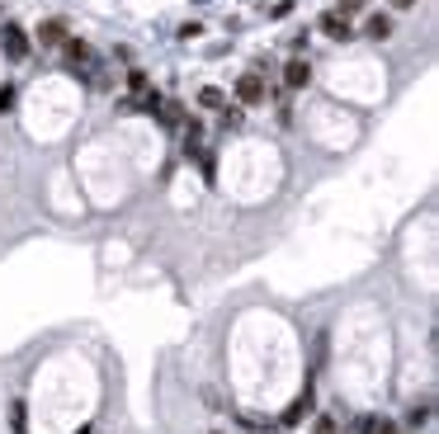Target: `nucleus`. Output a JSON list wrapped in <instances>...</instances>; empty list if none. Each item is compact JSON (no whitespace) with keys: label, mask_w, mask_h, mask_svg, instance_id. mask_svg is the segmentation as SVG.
I'll return each mask as SVG.
<instances>
[{"label":"nucleus","mask_w":439,"mask_h":434,"mask_svg":"<svg viewBox=\"0 0 439 434\" xmlns=\"http://www.w3.org/2000/svg\"><path fill=\"white\" fill-rule=\"evenodd\" d=\"M232 104H241V108H260V104H269V80L260 76V71H241V76H236V85H232Z\"/></svg>","instance_id":"f257e3e1"},{"label":"nucleus","mask_w":439,"mask_h":434,"mask_svg":"<svg viewBox=\"0 0 439 434\" xmlns=\"http://www.w3.org/2000/svg\"><path fill=\"white\" fill-rule=\"evenodd\" d=\"M29 52H33L29 29L15 24V19H5V24H0V57H5V62H29Z\"/></svg>","instance_id":"f03ea898"},{"label":"nucleus","mask_w":439,"mask_h":434,"mask_svg":"<svg viewBox=\"0 0 439 434\" xmlns=\"http://www.w3.org/2000/svg\"><path fill=\"white\" fill-rule=\"evenodd\" d=\"M57 52H62V62H66V71H71V76L90 80V66H94V47L85 43V38H76V33H71V38H66V43L57 47Z\"/></svg>","instance_id":"7ed1b4c3"},{"label":"nucleus","mask_w":439,"mask_h":434,"mask_svg":"<svg viewBox=\"0 0 439 434\" xmlns=\"http://www.w3.org/2000/svg\"><path fill=\"white\" fill-rule=\"evenodd\" d=\"M29 38L43 47V52H57V47L71 38V24H66L62 15H52V19H43V24H38V33H29Z\"/></svg>","instance_id":"20e7f679"},{"label":"nucleus","mask_w":439,"mask_h":434,"mask_svg":"<svg viewBox=\"0 0 439 434\" xmlns=\"http://www.w3.org/2000/svg\"><path fill=\"white\" fill-rule=\"evenodd\" d=\"M279 76H283V94H298V90L312 85V62H307V57H288Z\"/></svg>","instance_id":"39448f33"},{"label":"nucleus","mask_w":439,"mask_h":434,"mask_svg":"<svg viewBox=\"0 0 439 434\" xmlns=\"http://www.w3.org/2000/svg\"><path fill=\"white\" fill-rule=\"evenodd\" d=\"M316 33H321V38H330V43H350V38H354V24H350V19H340L335 10H321V15H316Z\"/></svg>","instance_id":"423d86ee"},{"label":"nucleus","mask_w":439,"mask_h":434,"mask_svg":"<svg viewBox=\"0 0 439 434\" xmlns=\"http://www.w3.org/2000/svg\"><path fill=\"white\" fill-rule=\"evenodd\" d=\"M392 15H388V10H364V38H369V43H388V38H392Z\"/></svg>","instance_id":"0eeeda50"},{"label":"nucleus","mask_w":439,"mask_h":434,"mask_svg":"<svg viewBox=\"0 0 439 434\" xmlns=\"http://www.w3.org/2000/svg\"><path fill=\"white\" fill-rule=\"evenodd\" d=\"M312 411H316V397H312V392H302V397H293V402L283 406L279 425H283V430H293V425H302V420L312 416Z\"/></svg>","instance_id":"6e6552de"},{"label":"nucleus","mask_w":439,"mask_h":434,"mask_svg":"<svg viewBox=\"0 0 439 434\" xmlns=\"http://www.w3.org/2000/svg\"><path fill=\"white\" fill-rule=\"evenodd\" d=\"M241 123H246V108H241V104H222L218 108V128H222V132H236Z\"/></svg>","instance_id":"1a4fd4ad"},{"label":"nucleus","mask_w":439,"mask_h":434,"mask_svg":"<svg viewBox=\"0 0 439 434\" xmlns=\"http://www.w3.org/2000/svg\"><path fill=\"white\" fill-rule=\"evenodd\" d=\"M222 104H227V90H222V85H204V90H199V108H208V113H218Z\"/></svg>","instance_id":"9d476101"},{"label":"nucleus","mask_w":439,"mask_h":434,"mask_svg":"<svg viewBox=\"0 0 439 434\" xmlns=\"http://www.w3.org/2000/svg\"><path fill=\"white\" fill-rule=\"evenodd\" d=\"M425 425H430V402H421V406H411V411H407V434L411 430H425Z\"/></svg>","instance_id":"9b49d317"},{"label":"nucleus","mask_w":439,"mask_h":434,"mask_svg":"<svg viewBox=\"0 0 439 434\" xmlns=\"http://www.w3.org/2000/svg\"><path fill=\"white\" fill-rule=\"evenodd\" d=\"M330 10H335L340 19H354V15H364V10H369V0H335Z\"/></svg>","instance_id":"f8f14e48"},{"label":"nucleus","mask_w":439,"mask_h":434,"mask_svg":"<svg viewBox=\"0 0 439 434\" xmlns=\"http://www.w3.org/2000/svg\"><path fill=\"white\" fill-rule=\"evenodd\" d=\"M128 90H132V99L152 90V80H147V71H142V66H132V71H128Z\"/></svg>","instance_id":"ddd939ff"},{"label":"nucleus","mask_w":439,"mask_h":434,"mask_svg":"<svg viewBox=\"0 0 439 434\" xmlns=\"http://www.w3.org/2000/svg\"><path fill=\"white\" fill-rule=\"evenodd\" d=\"M10 425H15V434H29V411H24V402H10Z\"/></svg>","instance_id":"4468645a"},{"label":"nucleus","mask_w":439,"mask_h":434,"mask_svg":"<svg viewBox=\"0 0 439 434\" xmlns=\"http://www.w3.org/2000/svg\"><path fill=\"white\" fill-rule=\"evenodd\" d=\"M15 99H19V85H15V80H0V113H10Z\"/></svg>","instance_id":"2eb2a0df"},{"label":"nucleus","mask_w":439,"mask_h":434,"mask_svg":"<svg viewBox=\"0 0 439 434\" xmlns=\"http://www.w3.org/2000/svg\"><path fill=\"white\" fill-rule=\"evenodd\" d=\"M312 434H340V420H335V416H316L312 420Z\"/></svg>","instance_id":"dca6fc26"},{"label":"nucleus","mask_w":439,"mask_h":434,"mask_svg":"<svg viewBox=\"0 0 439 434\" xmlns=\"http://www.w3.org/2000/svg\"><path fill=\"white\" fill-rule=\"evenodd\" d=\"M307 43H312V33H307V29H298L293 38H288V52H293V57H302V52H307Z\"/></svg>","instance_id":"f3484780"},{"label":"nucleus","mask_w":439,"mask_h":434,"mask_svg":"<svg viewBox=\"0 0 439 434\" xmlns=\"http://www.w3.org/2000/svg\"><path fill=\"white\" fill-rule=\"evenodd\" d=\"M373 434H407V430H402V425H392V420H383V416H378V420H373Z\"/></svg>","instance_id":"a211bd4d"},{"label":"nucleus","mask_w":439,"mask_h":434,"mask_svg":"<svg viewBox=\"0 0 439 434\" xmlns=\"http://www.w3.org/2000/svg\"><path fill=\"white\" fill-rule=\"evenodd\" d=\"M199 33H204V24H199V19H189V24H180V38H185V43H189V38H199Z\"/></svg>","instance_id":"6ab92c4d"},{"label":"nucleus","mask_w":439,"mask_h":434,"mask_svg":"<svg viewBox=\"0 0 439 434\" xmlns=\"http://www.w3.org/2000/svg\"><path fill=\"white\" fill-rule=\"evenodd\" d=\"M288 15H293V0H279V5L269 10V19H288Z\"/></svg>","instance_id":"aec40b11"},{"label":"nucleus","mask_w":439,"mask_h":434,"mask_svg":"<svg viewBox=\"0 0 439 434\" xmlns=\"http://www.w3.org/2000/svg\"><path fill=\"white\" fill-rule=\"evenodd\" d=\"M373 420L378 416H359V420H354V434H373Z\"/></svg>","instance_id":"412c9836"},{"label":"nucleus","mask_w":439,"mask_h":434,"mask_svg":"<svg viewBox=\"0 0 439 434\" xmlns=\"http://www.w3.org/2000/svg\"><path fill=\"white\" fill-rule=\"evenodd\" d=\"M392 10H416V0H388Z\"/></svg>","instance_id":"4be33fe9"},{"label":"nucleus","mask_w":439,"mask_h":434,"mask_svg":"<svg viewBox=\"0 0 439 434\" xmlns=\"http://www.w3.org/2000/svg\"><path fill=\"white\" fill-rule=\"evenodd\" d=\"M71 434H94V425H80V430H71Z\"/></svg>","instance_id":"5701e85b"},{"label":"nucleus","mask_w":439,"mask_h":434,"mask_svg":"<svg viewBox=\"0 0 439 434\" xmlns=\"http://www.w3.org/2000/svg\"><path fill=\"white\" fill-rule=\"evenodd\" d=\"M0 15H5V0H0Z\"/></svg>","instance_id":"b1692460"},{"label":"nucleus","mask_w":439,"mask_h":434,"mask_svg":"<svg viewBox=\"0 0 439 434\" xmlns=\"http://www.w3.org/2000/svg\"><path fill=\"white\" fill-rule=\"evenodd\" d=\"M194 5H208V0H194Z\"/></svg>","instance_id":"393cba45"},{"label":"nucleus","mask_w":439,"mask_h":434,"mask_svg":"<svg viewBox=\"0 0 439 434\" xmlns=\"http://www.w3.org/2000/svg\"><path fill=\"white\" fill-rule=\"evenodd\" d=\"M213 434H222V430H213Z\"/></svg>","instance_id":"a878e982"}]
</instances>
